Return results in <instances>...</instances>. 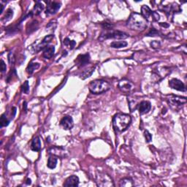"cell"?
<instances>
[{
  "label": "cell",
  "instance_id": "obj_1",
  "mask_svg": "<svg viewBox=\"0 0 187 187\" xmlns=\"http://www.w3.org/2000/svg\"><path fill=\"white\" fill-rule=\"evenodd\" d=\"M127 27L132 30L143 31L147 28V21L141 15V14L133 13L127 21Z\"/></svg>",
  "mask_w": 187,
  "mask_h": 187
},
{
  "label": "cell",
  "instance_id": "obj_2",
  "mask_svg": "<svg viewBox=\"0 0 187 187\" xmlns=\"http://www.w3.org/2000/svg\"><path fill=\"white\" fill-rule=\"evenodd\" d=\"M131 121V116L128 114L117 113L113 119V125L117 131L124 132L130 127Z\"/></svg>",
  "mask_w": 187,
  "mask_h": 187
},
{
  "label": "cell",
  "instance_id": "obj_3",
  "mask_svg": "<svg viewBox=\"0 0 187 187\" xmlns=\"http://www.w3.org/2000/svg\"><path fill=\"white\" fill-rule=\"evenodd\" d=\"M90 91L94 94H101L107 91L110 88L108 82L103 80H95L91 81L88 85Z\"/></svg>",
  "mask_w": 187,
  "mask_h": 187
},
{
  "label": "cell",
  "instance_id": "obj_4",
  "mask_svg": "<svg viewBox=\"0 0 187 187\" xmlns=\"http://www.w3.org/2000/svg\"><path fill=\"white\" fill-rule=\"evenodd\" d=\"M141 15L148 21H158L160 19L158 13L152 11L147 5H143L141 7Z\"/></svg>",
  "mask_w": 187,
  "mask_h": 187
},
{
  "label": "cell",
  "instance_id": "obj_5",
  "mask_svg": "<svg viewBox=\"0 0 187 187\" xmlns=\"http://www.w3.org/2000/svg\"><path fill=\"white\" fill-rule=\"evenodd\" d=\"M129 37L127 33L121 31H112L110 32L102 33L99 38V40L104 41L105 40L107 39H117V40H124Z\"/></svg>",
  "mask_w": 187,
  "mask_h": 187
},
{
  "label": "cell",
  "instance_id": "obj_6",
  "mask_svg": "<svg viewBox=\"0 0 187 187\" xmlns=\"http://www.w3.org/2000/svg\"><path fill=\"white\" fill-rule=\"evenodd\" d=\"M96 180V184L99 186H114V183L112 178L107 174L100 173L99 175H97Z\"/></svg>",
  "mask_w": 187,
  "mask_h": 187
},
{
  "label": "cell",
  "instance_id": "obj_7",
  "mask_svg": "<svg viewBox=\"0 0 187 187\" xmlns=\"http://www.w3.org/2000/svg\"><path fill=\"white\" fill-rule=\"evenodd\" d=\"M61 7V3L59 1H47L46 14L48 15H54L59 11Z\"/></svg>",
  "mask_w": 187,
  "mask_h": 187
},
{
  "label": "cell",
  "instance_id": "obj_8",
  "mask_svg": "<svg viewBox=\"0 0 187 187\" xmlns=\"http://www.w3.org/2000/svg\"><path fill=\"white\" fill-rule=\"evenodd\" d=\"M169 86L172 89L177 90L179 91H186V87L183 82L177 78H172L169 81Z\"/></svg>",
  "mask_w": 187,
  "mask_h": 187
},
{
  "label": "cell",
  "instance_id": "obj_9",
  "mask_svg": "<svg viewBox=\"0 0 187 187\" xmlns=\"http://www.w3.org/2000/svg\"><path fill=\"white\" fill-rule=\"evenodd\" d=\"M134 87L133 83L127 79H123L119 83V88L121 91L124 93H129L133 90Z\"/></svg>",
  "mask_w": 187,
  "mask_h": 187
},
{
  "label": "cell",
  "instance_id": "obj_10",
  "mask_svg": "<svg viewBox=\"0 0 187 187\" xmlns=\"http://www.w3.org/2000/svg\"><path fill=\"white\" fill-rule=\"evenodd\" d=\"M60 124L64 130H71L74 126L73 119L70 116H66L61 120Z\"/></svg>",
  "mask_w": 187,
  "mask_h": 187
},
{
  "label": "cell",
  "instance_id": "obj_11",
  "mask_svg": "<svg viewBox=\"0 0 187 187\" xmlns=\"http://www.w3.org/2000/svg\"><path fill=\"white\" fill-rule=\"evenodd\" d=\"M151 104L148 101H142L138 105V110H139L140 114H141V115L148 113L151 110Z\"/></svg>",
  "mask_w": 187,
  "mask_h": 187
},
{
  "label": "cell",
  "instance_id": "obj_12",
  "mask_svg": "<svg viewBox=\"0 0 187 187\" xmlns=\"http://www.w3.org/2000/svg\"><path fill=\"white\" fill-rule=\"evenodd\" d=\"M54 36L53 35H48V36L45 37V38L42 40L41 43H40V44L36 47V48H37L36 51H40V50H43V49H44V48H47V47H48V45L49 44L51 41H52V40L54 39Z\"/></svg>",
  "mask_w": 187,
  "mask_h": 187
},
{
  "label": "cell",
  "instance_id": "obj_13",
  "mask_svg": "<svg viewBox=\"0 0 187 187\" xmlns=\"http://www.w3.org/2000/svg\"><path fill=\"white\" fill-rule=\"evenodd\" d=\"M79 184V178L76 175H71L67 178L63 186L66 187L69 186H78Z\"/></svg>",
  "mask_w": 187,
  "mask_h": 187
},
{
  "label": "cell",
  "instance_id": "obj_14",
  "mask_svg": "<svg viewBox=\"0 0 187 187\" xmlns=\"http://www.w3.org/2000/svg\"><path fill=\"white\" fill-rule=\"evenodd\" d=\"M186 98L182 97V96H171V97L169 99V102L172 105H181L185 104L186 102Z\"/></svg>",
  "mask_w": 187,
  "mask_h": 187
},
{
  "label": "cell",
  "instance_id": "obj_15",
  "mask_svg": "<svg viewBox=\"0 0 187 187\" xmlns=\"http://www.w3.org/2000/svg\"><path fill=\"white\" fill-rule=\"evenodd\" d=\"M89 60H90L89 54H86L80 55V56L77 58L76 61L80 67H83V66H85L86 64H87L88 62H89ZM76 61H75V62H76Z\"/></svg>",
  "mask_w": 187,
  "mask_h": 187
},
{
  "label": "cell",
  "instance_id": "obj_16",
  "mask_svg": "<svg viewBox=\"0 0 187 187\" xmlns=\"http://www.w3.org/2000/svg\"><path fill=\"white\" fill-rule=\"evenodd\" d=\"M55 52V48L54 46H48L43 51V56L45 59H50L54 56Z\"/></svg>",
  "mask_w": 187,
  "mask_h": 187
},
{
  "label": "cell",
  "instance_id": "obj_17",
  "mask_svg": "<svg viewBox=\"0 0 187 187\" xmlns=\"http://www.w3.org/2000/svg\"><path fill=\"white\" fill-rule=\"evenodd\" d=\"M43 9H44V5L40 1H37L33 10L30 13H31L32 15H38L41 13Z\"/></svg>",
  "mask_w": 187,
  "mask_h": 187
},
{
  "label": "cell",
  "instance_id": "obj_18",
  "mask_svg": "<svg viewBox=\"0 0 187 187\" xmlns=\"http://www.w3.org/2000/svg\"><path fill=\"white\" fill-rule=\"evenodd\" d=\"M41 141L39 137H36L32 140L31 149L34 151H40L41 150Z\"/></svg>",
  "mask_w": 187,
  "mask_h": 187
},
{
  "label": "cell",
  "instance_id": "obj_19",
  "mask_svg": "<svg viewBox=\"0 0 187 187\" xmlns=\"http://www.w3.org/2000/svg\"><path fill=\"white\" fill-rule=\"evenodd\" d=\"M119 186L121 187H130V186H133L134 183L133 180L130 178H123L120 180V183H119Z\"/></svg>",
  "mask_w": 187,
  "mask_h": 187
},
{
  "label": "cell",
  "instance_id": "obj_20",
  "mask_svg": "<svg viewBox=\"0 0 187 187\" xmlns=\"http://www.w3.org/2000/svg\"><path fill=\"white\" fill-rule=\"evenodd\" d=\"M40 67V64L39 63H35V62H30L29 64L28 65L27 68V72H28L29 75H32L35 70H38Z\"/></svg>",
  "mask_w": 187,
  "mask_h": 187
},
{
  "label": "cell",
  "instance_id": "obj_21",
  "mask_svg": "<svg viewBox=\"0 0 187 187\" xmlns=\"http://www.w3.org/2000/svg\"><path fill=\"white\" fill-rule=\"evenodd\" d=\"M128 43L126 41H114L110 43V47L113 48H121L127 46Z\"/></svg>",
  "mask_w": 187,
  "mask_h": 187
},
{
  "label": "cell",
  "instance_id": "obj_22",
  "mask_svg": "<svg viewBox=\"0 0 187 187\" xmlns=\"http://www.w3.org/2000/svg\"><path fill=\"white\" fill-rule=\"evenodd\" d=\"M56 164H57V159L54 156H51L48 158V168L50 169H54L56 167Z\"/></svg>",
  "mask_w": 187,
  "mask_h": 187
},
{
  "label": "cell",
  "instance_id": "obj_23",
  "mask_svg": "<svg viewBox=\"0 0 187 187\" xmlns=\"http://www.w3.org/2000/svg\"><path fill=\"white\" fill-rule=\"evenodd\" d=\"M13 15V11L12 9L9 8V9H7L5 15H4V16L2 18H1V21H3V22L9 21L10 20L12 19Z\"/></svg>",
  "mask_w": 187,
  "mask_h": 187
},
{
  "label": "cell",
  "instance_id": "obj_24",
  "mask_svg": "<svg viewBox=\"0 0 187 187\" xmlns=\"http://www.w3.org/2000/svg\"><path fill=\"white\" fill-rule=\"evenodd\" d=\"M38 28V21H33L31 22L29 25V28L27 29V34L32 33V32L37 30V29Z\"/></svg>",
  "mask_w": 187,
  "mask_h": 187
},
{
  "label": "cell",
  "instance_id": "obj_25",
  "mask_svg": "<svg viewBox=\"0 0 187 187\" xmlns=\"http://www.w3.org/2000/svg\"><path fill=\"white\" fill-rule=\"evenodd\" d=\"M63 43H64V46H68L70 48V49H73L74 47L76 45V42L75 40H70L69 38H65L63 41Z\"/></svg>",
  "mask_w": 187,
  "mask_h": 187
},
{
  "label": "cell",
  "instance_id": "obj_26",
  "mask_svg": "<svg viewBox=\"0 0 187 187\" xmlns=\"http://www.w3.org/2000/svg\"><path fill=\"white\" fill-rule=\"evenodd\" d=\"M0 123H1V127H7V126L10 124V120H8L5 114H2V115L1 116V121H0Z\"/></svg>",
  "mask_w": 187,
  "mask_h": 187
},
{
  "label": "cell",
  "instance_id": "obj_27",
  "mask_svg": "<svg viewBox=\"0 0 187 187\" xmlns=\"http://www.w3.org/2000/svg\"><path fill=\"white\" fill-rule=\"evenodd\" d=\"M94 70V67H92V68H91V70H85L84 72H83V73H82L81 77H80V78H81L82 79H86L87 78H88V77H90L91 75H92Z\"/></svg>",
  "mask_w": 187,
  "mask_h": 187
},
{
  "label": "cell",
  "instance_id": "obj_28",
  "mask_svg": "<svg viewBox=\"0 0 187 187\" xmlns=\"http://www.w3.org/2000/svg\"><path fill=\"white\" fill-rule=\"evenodd\" d=\"M21 89L22 91L25 94H29V85L28 80H26L24 82V83L21 86Z\"/></svg>",
  "mask_w": 187,
  "mask_h": 187
},
{
  "label": "cell",
  "instance_id": "obj_29",
  "mask_svg": "<svg viewBox=\"0 0 187 187\" xmlns=\"http://www.w3.org/2000/svg\"><path fill=\"white\" fill-rule=\"evenodd\" d=\"M8 62H9L10 64L12 65V64H13L14 63H15V56H14V54L13 52H10L9 54H8Z\"/></svg>",
  "mask_w": 187,
  "mask_h": 187
},
{
  "label": "cell",
  "instance_id": "obj_30",
  "mask_svg": "<svg viewBox=\"0 0 187 187\" xmlns=\"http://www.w3.org/2000/svg\"><path fill=\"white\" fill-rule=\"evenodd\" d=\"M144 137L145 138H146V140L147 143H149V142H151V140H152V135H151V134L150 133L148 130H146V131L144 132Z\"/></svg>",
  "mask_w": 187,
  "mask_h": 187
},
{
  "label": "cell",
  "instance_id": "obj_31",
  "mask_svg": "<svg viewBox=\"0 0 187 187\" xmlns=\"http://www.w3.org/2000/svg\"><path fill=\"white\" fill-rule=\"evenodd\" d=\"M161 46L160 42L156 41V40H154V41H152L151 43V48H153L154 49H156V48H159Z\"/></svg>",
  "mask_w": 187,
  "mask_h": 187
},
{
  "label": "cell",
  "instance_id": "obj_32",
  "mask_svg": "<svg viewBox=\"0 0 187 187\" xmlns=\"http://www.w3.org/2000/svg\"><path fill=\"white\" fill-rule=\"evenodd\" d=\"M102 26H103V28L105 29H107V30L112 29V28L113 27V25H112V24H107V23L103 24Z\"/></svg>",
  "mask_w": 187,
  "mask_h": 187
},
{
  "label": "cell",
  "instance_id": "obj_33",
  "mask_svg": "<svg viewBox=\"0 0 187 187\" xmlns=\"http://www.w3.org/2000/svg\"><path fill=\"white\" fill-rule=\"evenodd\" d=\"M159 35V32L156 31L155 29H153L150 31L149 33L148 34V36H156V35Z\"/></svg>",
  "mask_w": 187,
  "mask_h": 187
},
{
  "label": "cell",
  "instance_id": "obj_34",
  "mask_svg": "<svg viewBox=\"0 0 187 187\" xmlns=\"http://www.w3.org/2000/svg\"><path fill=\"white\" fill-rule=\"evenodd\" d=\"M1 72H4L6 71V70H7V66H6L5 63H4V62L3 60H1Z\"/></svg>",
  "mask_w": 187,
  "mask_h": 187
},
{
  "label": "cell",
  "instance_id": "obj_35",
  "mask_svg": "<svg viewBox=\"0 0 187 187\" xmlns=\"http://www.w3.org/2000/svg\"><path fill=\"white\" fill-rule=\"evenodd\" d=\"M159 25H160L161 27H164V28H167V27H169V24L167 23H160L159 24Z\"/></svg>",
  "mask_w": 187,
  "mask_h": 187
},
{
  "label": "cell",
  "instance_id": "obj_36",
  "mask_svg": "<svg viewBox=\"0 0 187 187\" xmlns=\"http://www.w3.org/2000/svg\"><path fill=\"white\" fill-rule=\"evenodd\" d=\"M23 108H24V110L25 111V112H27V102H24Z\"/></svg>",
  "mask_w": 187,
  "mask_h": 187
},
{
  "label": "cell",
  "instance_id": "obj_37",
  "mask_svg": "<svg viewBox=\"0 0 187 187\" xmlns=\"http://www.w3.org/2000/svg\"><path fill=\"white\" fill-rule=\"evenodd\" d=\"M0 6H1V11H0V13L1 14V13H2V12H3V10H4V5H3V4L1 3V4H0Z\"/></svg>",
  "mask_w": 187,
  "mask_h": 187
},
{
  "label": "cell",
  "instance_id": "obj_38",
  "mask_svg": "<svg viewBox=\"0 0 187 187\" xmlns=\"http://www.w3.org/2000/svg\"><path fill=\"white\" fill-rule=\"evenodd\" d=\"M32 182H31V179H29V178H28V179L27 180V184L29 185V184H31Z\"/></svg>",
  "mask_w": 187,
  "mask_h": 187
}]
</instances>
